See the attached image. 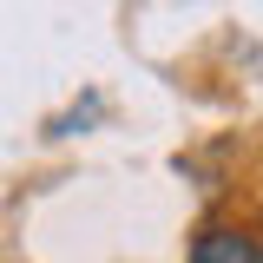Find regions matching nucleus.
<instances>
[{
	"label": "nucleus",
	"mask_w": 263,
	"mask_h": 263,
	"mask_svg": "<svg viewBox=\"0 0 263 263\" xmlns=\"http://www.w3.org/2000/svg\"><path fill=\"white\" fill-rule=\"evenodd\" d=\"M191 263H263V243L243 230H204L191 243Z\"/></svg>",
	"instance_id": "obj_1"
}]
</instances>
